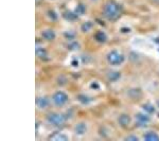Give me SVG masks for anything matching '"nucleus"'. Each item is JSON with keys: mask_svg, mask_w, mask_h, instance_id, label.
Segmentation results:
<instances>
[{"mask_svg": "<svg viewBox=\"0 0 159 141\" xmlns=\"http://www.w3.org/2000/svg\"><path fill=\"white\" fill-rule=\"evenodd\" d=\"M104 15L107 17L108 19H117L120 15V7L116 2L109 1L104 7Z\"/></svg>", "mask_w": 159, "mask_h": 141, "instance_id": "nucleus-1", "label": "nucleus"}, {"mask_svg": "<svg viewBox=\"0 0 159 141\" xmlns=\"http://www.w3.org/2000/svg\"><path fill=\"white\" fill-rule=\"evenodd\" d=\"M66 118L64 115H59V114H55V112H52L47 117V121L53 126H61L64 124Z\"/></svg>", "mask_w": 159, "mask_h": 141, "instance_id": "nucleus-2", "label": "nucleus"}, {"mask_svg": "<svg viewBox=\"0 0 159 141\" xmlns=\"http://www.w3.org/2000/svg\"><path fill=\"white\" fill-rule=\"evenodd\" d=\"M107 61L111 65H120L124 62V56L118 51H111L107 54Z\"/></svg>", "mask_w": 159, "mask_h": 141, "instance_id": "nucleus-3", "label": "nucleus"}, {"mask_svg": "<svg viewBox=\"0 0 159 141\" xmlns=\"http://www.w3.org/2000/svg\"><path fill=\"white\" fill-rule=\"evenodd\" d=\"M52 101L57 106H63L68 102V95H66L65 92L57 91L52 95Z\"/></svg>", "mask_w": 159, "mask_h": 141, "instance_id": "nucleus-4", "label": "nucleus"}, {"mask_svg": "<svg viewBox=\"0 0 159 141\" xmlns=\"http://www.w3.org/2000/svg\"><path fill=\"white\" fill-rule=\"evenodd\" d=\"M149 122V117L143 114H137L136 116V124L139 127H144Z\"/></svg>", "mask_w": 159, "mask_h": 141, "instance_id": "nucleus-5", "label": "nucleus"}, {"mask_svg": "<svg viewBox=\"0 0 159 141\" xmlns=\"http://www.w3.org/2000/svg\"><path fill=\"white\" fill-rule=\"evenodd\" d=\"M36 106L40 109H44L49 106V99L47 97H40L36 99Z\"/></svg>", "mask_w": 159, "mask_h": 141, "instance_id": "nucleus-6", "label": "nucleus"}, {"mask_svg": "<svg viewBox=\"0 0 159 141\" xmlns=\"http://www.w3.org/2000/svg\"><path fill=\"white\" fill-rule=\"evenodd\" d=\"M143 139L145 141H159V136L154 131H147L143 135Z\"/></svg>", "mask_w": 159, "mask_h": 141, "instance_id": "nucleus-7", "label": "nucleus"}, {"mask_svg": "<svg viewBox=\"0 0 159 141\" xmlns=\"http://www.w3.org/2000/svg\"><path fill=\"white\" fill-rule=\"evenodd\" d=\"M42 38L46 40H54V37H55V33L53 32L52 30L47 29V30H45V31H42Z\"/></svg>", "mask_w": 159, "mask_h": 141, "instance_id": "nucleus-8", "label": "nucleus"}, {"mask_svg": "<svg viewBox=\"0 0 159 141\" xmlns=\"http://www.w3.org/2000/svg\"><path fill=\"white\" fill-rule=\"evenodd\" d=\"M118 121H119V124H120L121 126L126 127L127 125L130 124V118L127 115H121L120 117H119V119H118Z\"/></svg>", "mask_w": 159, "mask_h": 141, "instance_id": "nucleus-9", "label": "nucleus"}, {"mask_svg": "<svg viewBox=\"0 0 159 141\" xmlns=\"http://www.w3.org/2000/svg\"><path fill=\"white\" fill-rule=\"evenodd\" d=\"M86 124H85L84 122H81V123H78L76 124L75 126V133L76 135H84L86 133Z\"/></svg>", "mask_w": 159, "mask_h": 141, "instance_id": "nucleus-10", "label": "nucleus"}, {"mask_svg": "<svg viewBox=\"0 0 159 141\" xmlns=\"http://www.w3.org/2000/svg\"><path fill=\"white\" fill-rule=\"evenodd\" d=\"M107 78L111 82H116L120 78V72H118V71H109L107 73Z\"/></svg>", "mask_w": 159, "mask_h": 141, "instance_id": "nucleus-11", "label": "nucleus"}, {"mask_svg": "<svg viewBox=\"0 0 159 141\" xmlns=\"http://www.w3.org/2000/svg\"><path fill=\"white\" fill-rule=\"evenodd\" d=\"M36 55L38 56L39 59H46L47 56H48V53H47V51H46L45 49H42V48H37V50H36Z\"/></svg>", "mask_w": 159, "mask_h": 141, "instance_id": "nucleus-12", "label": "nucleus"}, {"mask_svg": "<svg viewBox=\"0 0 159 141\" xmlns=\"http://www.w3.org/2000/svg\"><path fill=\"white\" fill-rule=\"evenodd\" d=\"M51 140H55V141H67L68 138L66 137L65 135H62V134H54L53 136H51L50 138Z\"/></svg>", "mask_w": 159, "mask_h": 141, "instance_id": "nucleus-13", "label": "nucleus"}, {"mask_svg": "<svg viewBox=\"0 0 159 141\" xmlns=\"http://www.w3.org/2000/svg\"><path fill=\"white\" fill-rule=\"evenodd\" d=\"M96 38H97V40L100 42V43H104V42L107 40V37H106V35H105L103 32H98L97 34H96Z\"/></svg>", "mask_w": 159, "mask_h": 141, "instance_id": "nucleus-14", "label": "nucleus"}, {"mask_svg": "<svg viewBox=\"0 0 159 141\" xmlns=\"http://www.w3.org/2000/svg\"><path fill=\"white\" fill-rule=\"evenodd\" d=\"M82 31L84 33H86V32H88L89 30L92 28V22L91 21H86V22H84L83 25H82Z\"/></svg>", "mask_w": 159, "mask_h": 141, "instance_id": "nucleus-15", "label": "nucleus"}, {"mask_svg": "<svg viewBox=\"0 0 159 141\" xmlns=\"http://www.w3.org/2000/svg\"><path fill=\"white\" fill-rule=\"evenodd\" d=\"M143 109H144L146 112H149V115L155 112V107H154L152 104H144L143 105Z\"/></svg>", "mask_w": 159, "mask_h": 141, "instance_id": "nucleus-16", "label": "nucleus"}, {"mask_svg": "<svg viewBox=\"0 0 159 141\" xmlns=\"http://www.w3.org/2000/svg\"><path fill=\"white\" fill-rule=\"evenodd\" d=\"M65 16L67 17L68 19H70V20H73V19H75V18L78 17L74 13H72V12H67V13L65 14Z\"/></svg>", "mask_w": 159, "mask_h": 141, "instance_id": "nucleus-17", "label": "nucleus"}, {"mask_svg": "<svg viewBox=\"0 0 159 141\" xmlns=\"http://www.w3.org/2000/svg\"><path fill=\"white\" fill-rule=\"evenodd\" d=\"M69 49L70 50H78V43H75V42H73V43L72 44H70V45H69Z\"/></svg>", "mask_w": 159, "mask_h": 141, "instance_id": "nucleus-18", "label": "nucleus"}, {"mask_svg": "<svg viewBox=\"0 0 159 141\" xmlns=\"http://www.w3.org/2000/svg\"><path fill=\"white\" fill-rule=\"evenodd\" d=\"M76 12H78V14H84V12H85V7L83 5V4H78V9H76Z\"/></svg>", "mask_w": 159, "mask_h": 141, "instance_id": "nucleus-19", "label": "nucleus"}, {"mask_svg": "<svg viewBox=\"0 0 159 141\" xmlns=\"http://www.w3.org/2000/svg\"><path fill=\"white\" fill-rule=\"evenodd\" d=\"M125 140L126 141H138V137H136V136H128V137L125 138Z\"/></svg>", "mask_w": 159, "mask_h": 141, "instance_id": "nucleus-20", "label": "nucleus"}, {"mask_svg": "<svg viewBox=\"0 0 159 141\" xmlns=\"http://www.w3.org/2000/svg\"><path fill=\"white\" fill-rule=\"evenodd\" d=\"M49 16H51L53 19H56L57 16H56V13H54L53 11H49Z\"/></svg>", "mask_w": 159, "mask_h": 141, "instance_id": "nucleus-21", "label": "nucleus"}, {"mask_svg": "<svg viewBox=\"0 0 159 141\" xmlns=\"http://www.w3.org/2000/svg\"><path fill=\"white\" fill-rule=\"evenodd\" d=\"M157 104H158V106H159V101H158V102H157Z\"/></svg>", "mask_w": 159, "mask_h": 141, "instance_id": "nucleus-22", "label": "nucleus"}]
</instances>
